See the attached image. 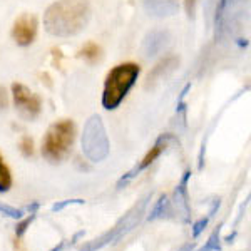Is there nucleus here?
I'll return each instance as SVG.
<instances>
[{"mask_svg":"<svg viewBox=\"0 0 251 251\" xmlns=\"http://www.w3.org/2000/svg\"><path fill=\"white\" fill-rule=\"evenodd\" d=\"M35 218H37V213H30V216H27L25 220L19 221L17 228H15V236H17V238H22L24 234H25L27 229L30 228V225H32V223H34Z\"/></svg>","mask_w":251,"mask_h":251,"instance_id":"obj_18","label":"nucleus"},{"mask_svg":"<svg viewBox=\"0 0 251 251\" xmlns=\"http://www.w3.org/2000/svg\"><path fill=\"white\" fill-rule=\"evenodd\" d=\"M209 220H211V218L206 216V218H201V220H198L196 223H194V225H193V229H191L194 240H196V238H200V234L204 231L206 226H208V223H209Z\"/></svg>","mask_w":251,"mask_h":251,"instance_id":"obj_20","label":"nucleus"},{"mask_svg":"<svg viewBox=\"0 0 251 251\" xmlns=\"http://www.w3.org/2000/svg\"><path fill=\"white\" fill-rule=\"evenodd\" d=\"M194 246H196V243H188V245H184L179 251H193Z\"/></svg>","mask_w":251,"mask_h":251,"instance_id":"obj_28","label":"nucleus"},{"mask_svg":"<svg viewBox=\"0 0 251 251\" xmlns=\"http://www.w3.org/2000/svg\"><path fill=\"white\" fill-rule=\"evenodd\" d=\"M137 75H139V67L132 62L121 64V66L112 69L106 79V86H104V109L112 111V109L119 106L124 100V97L127 96V92L131 91V87L134 86Z\"/></svg>","mask_w":251,"mask_h":251,"instance_id":"obj_2","label":"nucleus"},{"mask_svg":"<svg viewBox=\"0 0 251 251\" xmlns=\"http://www.w3.org/2000/svg\"><path fill=\"white\" fill-rule=\"evenodd\" d=\"M191 177V171H184L177 188L174 189L173 203L176 206L177 220L181 223L191 221V208H189V196H188V181Z\"/></svg>","mask_w":251,"mask_h":251,"instance_id":"obj_9","label":"nucleus"},{"mask_svg":"<svg viewBox=\"0 0 251 251\" xmlns=\"http://www.w3.org/2000/svg\"><path fill=\"white\" fill-rule=\"evenodd\" d=\"M169 143H177L176 141V137H174L173 134H163V136H159L157 137V141L154 143V146H152L151 149H149V152L148 154L144 156V159L141 161L139 163V166H136L137 168V171H143V169H146V168H149L154 161L159 157L163 152L168 149V146H169Z\"/></svg>","mask_w":251,"mask_h":251,"instance_id":"obj_12","label":"nucleus"},{"mask_svg":"<svg viewBox=\"0 0 251 251\" xmlns=\"http://www.w3.org/2000/svg\"><path fill=\"white\" fill-rule=\"evenodd\" d=\"M169 44V32L168 30H152L143 40V55L146 59H152L164 50Z\"/></svg>","mask_w":251,"mask_h":251,"instance_id":"obj_11","label":"nucleus"},{"mask_svg":"<svg viewBox=\"0 0 251 251\" xmlns=\"http://www.w3.org/2000/svg\"><path fill=\"white\" fill-rule=\"evenodd\" d=\"M75 139V126L71 119H62L49 127L42 143V154L47 161L57 164L69 156Z\"/></svg>","mask_w":251,"mask_h":251,"instance_id":"obj_3","label":"nucleus"},{"mask_svg":"<svg viewBox=\"0 0 251 251\" xmlns=\"http://www.w3.org/2000/svg\"><path fill=\"white\" fill-rule=\"evenodd\" d=\"M149 200H151V194L144 196L131 211L127 214H124V218H121V220L116 223L114 228H111L107 233H104L102 236L89 241L87 245H84L79 251H97V250L106 248L109 245H114V243H117L119 240H123L126 234L129 231H132V229L139 225L141 218H143V214L146 213V206H148Z\"/></svg>","mask_w":251,"mask_h":251,"instance_id":"obj_4","label":"nucleus"},{"mask_svg":"<svg viewBox=\"0 0 251 251\" xmlns=\"http://www.w3.org/2000/svg\"><path fill=\"white\" fill-rule=\"evenodd\" d=\"M64 246H66V241H60L57 246H55V248H52L50 251H62V248Z\"/></svg>","mask_w":251,"mask_h":251,"instance_id":"obj_31","label":"nucleus"},{"mask_svg":"<svg viewBox=\"0 0 251 251\" xmlns=\"http://www.w3.org/2000/svg\"><path fill=\"white\" fill-rule=\"evenodd\" d=\"M0 213L7 218H12V220H22V216H24L22 209L12 208V206H9V204H0Z\"/></svg>","mask_w":251,"mask_h":251,"instance_id":"obj_19","label":"nucleus"},{"mask_svg":"<svg viewBox=\"0 0 251 251\" xmlns=\"http://www.w3.org/2000/svg\"><path fill=\"white\" fill-rule=\"evenodd\" d=\"M80 236H84V231H79V233H75V234H74V238H72V241H71V245H74V243L77 241Z\"/></svg>","mask_w":251,"mask_h":251,"instance_id":"obj_30","label":"nucleus"},{"mask_svg":"<svg viewBox=\"0 0 251 251\" xmlns=\"http://www.w3.org/2000/svg\"><path fill=\"white\" fill-rule=\"evenodd\" d=\"M35 34H37V19L32 14H24L15 20L12 35H14L15 42L22 47H27L34 42Z\"/></svg>","mask_w":251,"mask_h":251,"instance_id":"obj_8","label":"nucleus"},{"mask_svg":"<svg viewBox=\"0 0 251 251\" xmlns=\"http://www.w3.org/2000/svg\"><path fill=\"white\" fill-rule=\"evenodd\" d=\"M7 106H9V97H7L5 87L0 86V111H5Z\"/></svg>","mask_w":251,"mask_h":251,"instance_id":"obj_25","label":"nucleus"},{"mask_svg":"<svg viewBox=\"0 0 251 251\" xmlns=\"http://www.w3.org/2000/svg\"><path fill=\"white\" fill-rule=\"evenodd\" d=\"M137 173H139V171H137V168H134V169H132V171H129L127 174H124V176L121 177L119 181H117V189H123V188H126V186H127L129 183H131L132 177H134Z\"/></svg>","mask_w":251,"mask_h":251,"instance_id":"obj_23","label":"nucleus"},{"mask_svg":"<svg viewBox=\"0 0 251 251\" xmlns=\"http://www.w3.org/2000/svg\"><path fill=\"white\" fill-rule=\"evenodd\" d=\"M196 3H198V0H184L186 14H188L189 19L194 17V12H196Z\"/></svg>","mask_w":251,"mask_h":251,"instance_id":"obj_24","label":"nucleus"},{"mask_svg":"<svg viewBox=\"0 0 251 251\" xmlns=\"http://www.w3.org/2000/svg\"><path fill=\"white\" fill-rule=\"evenodd\" d=\"M12 94H14V102L17 111L24 119H35L40 114L42 109V100L37 94L27 89L24 84H14L12 86Z\"/></svg>","mask_w":251,"mask_h":251,"instance_id":"obj_6","label":"nucleus"},{"mask_svg":"<svg viewBox=\"0 0 251 251\" xmlns=\"http://www.w3.org/2000/svg\"><path fill=\"white\" fill-rule=\"evenodd\" d=\"M248 0H221L220 10L216 14V25L225 29L226 24H236L240 22L245 15V5Z\"/></svg>","mask_w":251,"mask_h":251,"instance_id":"obj_7","label":"nucleus"},{"mask_svg":"<svg viewBox=\"0 0 251 251\" xmlns=\"http://www.w3.org/2000/svg\"><path fill=\"white\" fill-rule=\"evenodd\" d=\"M84 203H86V201L80 200V198H77V200H66V201H60V203H55L54 206H52V211L59 213V211H62L64 208H67V206H71V204H84Z\"/></svg>","mask_w":251,"mask_h":251,"instance_id":"obj_22","label":"nucleus"},{"mask_svg":"<svg viewBox=\"0 0 251 251\" xmlns=\"http://www.w3.org/2000/svg\"><path fill=\"white\" fill-rule=\"evenodd\" d=\"M248 203H250V196L246 198V201H245V203L241 204V208H240V214H238L236 221H234V228H236V226L240 225V221L243 220V213H245V209H246V206H248Z\"/></svg>","mask_w":251,"mask_h":251,"instance_id":"obj_26","label":"nucleus"},{"mask_svg":"<svg viewBox=\"0 0 251 251\" xmlns=\"http://www.w3.org/2000/svg\"><path fill=\"white\" fill-rule=\"evenodd\" d=\"M79 55L82 59H86L89 64H96L97 60H100V47L94 42H89L82 47V50L79 52Z\"/></svg>","mask_w":251,"mask_h":251,"instance_id":"obj_15","label":"nucleus"},{"mask_svg":"<svg viewBox=\"0 0 251 251\" xmlns=\"http://www.w3.org/2000/svg\"><path fill=\"white\" fill-rule=\"evenodd\" d=\"M91 9L86 0H57L44 14V25L50 35L71 37L86 29Z\"/></svg>","mask_w":251,"mask_h":251,"instance_id":"obj_1","label":"nucleus"},{"mask_svg":"<svg viewBox=\"0 0 251 251\" xmlns=\"http://www.w3.org/2000/svg\"><path fill=\"white\" fill-rule=\"evenodd\" d=\"M82 151L92 163H100L109 156V139L99 116H92L84 126Z\"/></svg>","mask_w":251,"mask_h":251,"instance_id":"obj_5","label":"nucleus"},{"mask_svg":"<svg viewBox=\"0 0 251 251\" xmlns=\"http://www.w3.org/2000/svg\"><path fill=\"white\" fill-rule=\"evenodd\" d=\"M221 228H223V223H220V225L213 229V233L209 234L206 245L203 246V248L198 250V251H221V238H220Z\"/></svg>","mask_w":251,"mask_h":251,"instance_id":"obj_16","label":"nucleus"},{"mask_svg":"<svg viewBox=\"0 0 251 251\" xmlns=\"http://www.w3.org/2000/svg\"><path fill=\"white\" fill-rule=\"evenodd\" d=\"M171 214H173V203L169 201L168 196L163 194V196L156 201L151 214L148 216V221H156V220H161V218H173Z\"/></svg>","mask_w":251,"mask_h":251,"instance_id":"obj_14","label":"nucleus"},{"mask_svg":"<svg viewBox=\"0 0 251 251\" xmlns=\"http://www.w3.org/2000/svg\"><path fill=\"white\" fill-rule=\"evenodd\" d=\"M20 151H22V154L25 157H30L34 154V143H32V139L29 136H25L20 141Z\"/></svg>","mask_w":251,"mask_h":251,"instance_id":"obj_21","label":"nucleus"},{"mask_svg":"<svg viewBox=\"0 0 251 251\" xmlns=\"http://www.w3.org/2000/svg\"><path fill=\"white\" fill-rule=\"evenodd\" d=\"M177 66H179V59H177L176 55H168V57H164L163 60H159V62L152 67V71L148 74V77H146L144 87L154 89L157 84H161L164 79H168L169 75L176 71Z\"/></svg>","mask_w":251,"mask_h":251,"instance_id":"obj_10","label":"nucleus"},{"mask_svg":"<svg viewBox=\"0 0 251 251\" xmlns=\"http://www.w3.org/2000/svg\"><path fill=\"white\" fill-rule=\"evenodd\" d=\"M234 238H236V231H234L233 234H229V236H226V238H225V241L231 245V243H234Z\"/></svg>","mask_w":251,"mask_h":251,"instance_id":"obj_29","label":"nucleus"},{"mask_svg":"<svg viewBox=\"0 0 251 251\" xmlns=\"http://www.w3.org/2000/svg\"><path fill=\"white\" fill-rule=\"evenodd\" d=\"M39 203H30L29 206H27V211L29 213H37V209H39Z\"/></svg>","mask_w":251,"mask_h":251,"instance_id":"obj_27","label":"nucleus"},{"mask_svg":"<svg viewBox=\"0 0 251 251\" xmlns=\"http://www.w3.org/2000/svg\"><path fill=\"white\" fill-rule=\"evenodd\" d=\"M12 188V174L7 164L3 163V157L0 156V193H7Z\"/></svg>","mask_w":251,"mask_h":251,"instance_id":"obj_17","label":"nucleus"},{"mask_svg":"<svg viewBox=\"0 0 251 251\" xmlns=\"http://www.w3.org/2000/svg\"><path fill=\"white\" fill-rule=\"evenodd\" d=\"M146 12L152 17H171L179 9L177 0H146Z\"/></svg>","mask_w":251,"mask_h":251,"instance_id":"obj_13","label":"nucleus"}]
</instances>
